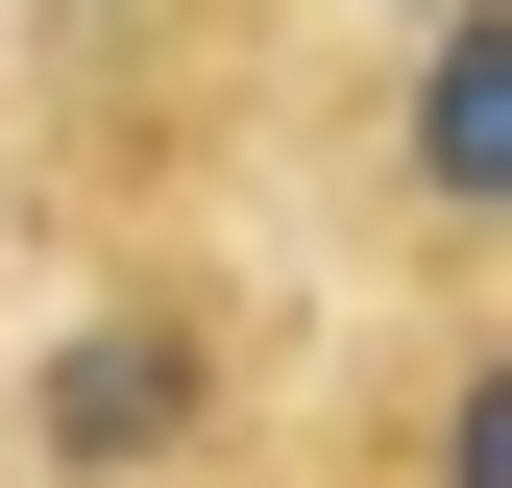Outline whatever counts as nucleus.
Masks as SVG:
<instances>
[{
  "label": "nucleus",
  "mask_w": 512,
  "mask_h": 488,
  "mask_svg": "<svg viewBox=\"0 0 512 488\" xmlns=\"http://www.w3.org/2000/svg\"><path fill=\"white\" fill-rule=\"evenodd\" d=\"M415 196H439V220L512 196V25H488V0H439V25H415Z\"/></svg>",
  "instance_id": "obj_1"
},
{
  "label": "nucleus",
  "mask_w": 512,
  "mask_h": 488,
  "mask_svg": "<svg viewBox=\"0 0 512 488\" xmlns=\"http://www.w3.org/2000/svg\"><path fill=\"white\" fill-rule=\"evenodd\" d=\"M171 415H196V342H171V318H122V342H74V366H49V464H147L171 440Z\"/></svg>",
  "instance_id": "obj_2"
}]
</instances>
